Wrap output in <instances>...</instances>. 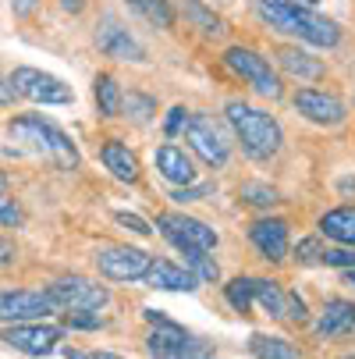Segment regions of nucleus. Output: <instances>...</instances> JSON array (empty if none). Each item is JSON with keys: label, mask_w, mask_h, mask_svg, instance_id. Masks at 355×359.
<instances>
[{"label": "nucleus", "mask_w": 355, "mask_h": 359, "mask_svg": "<svg viewBox=\"0 0 355 359\" xmlns=\"http://www.w3.org/2000/svg\"><path fill=\"white\" fill-rule=\"evenodd\" d=\"M8 135L25 149V153H36V157L50 161L61 171H75L78 168V146L71 142L68 132H61L54 121H46L39 114H22V118H11L8 121Z\"/></svg>", "instance_id": "f257e3e1"}, {"label": "nucleus", "mask_w": 355, "mask_h": 359, "mask_svg": "<svg viewBox=\"0 0 355 359\" xmlns=\"http://www.w3.org/2000/svg\"><path fill=\"white\" fill-rule=\"evenodd\" d=\"M260 18L277 29V32H288V36H298L313 46H337L341 32L330 18L316 15L313 8L298 4V0H260Z\"/></svg>", "instance_id": "f03ea898"}, {"label": "nucleus", "mask_w": 355, "mask_h": 359, "mask_svg": "<svg viewBox=\"0 0 355 359\" xmlns=\"http://www.w3.org/2000/svg\"><path fill=\"white\" fill-rule=\"evenodd\" d=\"M224 114H228V125L238 135L242 149L249 153L252 161H270L274 153L281 149L284 132L267 111H256V107L242 104V100H231V104L224 107Z\"/></svg>", "instance_id": "7ed1b4c3"}, {"label": "nucleus", "mask_w": 355, "mask_h": 359, "mask_svg": "<svg viewBox=\"0 0 355 359\" xmlns=\"http://www.w3.org/2000/svg\"><path fill=\"white\" fill-rule=\"evenodd\" d=\"M46 295H50V302H54L57 310H64V313H99V310L111 302V292H107L104 285H96V281H89V278H78V274L57 278L54 285L46 288Z\"/></svg>", "instance_id": "20e7f679"}, {"label": "nucleus", "mask_w": 355, "mask_h": 359, "mask_svg": "<svg viewBox=\"0 0 355 359\" xmlns=\"http://www.w3.org/2000/svg\"><path fill=\"white\" fill-rule=\"evenodd\" d=\"M157 228H160V235H164L178 252H214L217 242H221L210 224H202V221H195V217H185V214H174V210L160 214V217H157Z\"/></svg>", "instance_id": "39448f33"}, {"label": "nucleus", "mask_w": 355, "mask_h": 359, "mask_svg": "<svg viewBox=\"0 0 355 359\" xmlns=\"http://www.w3.org/2000/svg\"><path fill=\"white\" fill-rule=\"evenodd\" d=\"M185 142L199 153V161L210 164V168H224L228 157H231V146L224 139V128L210 114H188V121H185Z\"/></svg>", "instance_id": "423d86ee"}, {"label": "nucleus", "mask_w": 355, "mask_h": 359, "mask_svg": "<svg viewBox=\"0 0 355 359\" xmlns=\"http://www.w3.org/2000/svg\"><path fill=\"white\" fill-rule=\"evenodd\" d=\"M146 352L153 359H210V345L202 338H192L185 327H153L146 338Z\"/></svg>", "instance_id": "0eeeda50"}, {"label": "nucleus", "mask_w": 355, "mask_h": 359, "mask_svg": "<svg viewBox=\"0 0 355 359\" xmlns=\"http://www.w3.org/2000/svg\"><path fill=\"white\" fill-rule=\"evenodd\" d=\"M15 96H25L32 104H71V86H64L57 75L39 72V68H15L11 72Z\"/></svg>", "instance_id": "6e6552de"}, {"label": "nucleus", "mask_w": 355, "mask_h": 359, "mask_svg": "<svg viewBox=\"0 0 355 359\" xmlns=\"http://www.w3.org/2000/svg\"><path fill=\"white\" fill-rule=\"evenodd\" d=\"M224 61H228V68H235V72H238L252 89H256L260 96H270V100H277V96H281V79L274 75L270 61H267V57H260L256 50L231 46L228 54H224Z\"/></svg>", "instance_id": "1a4fd4ad"}, {"label": "nucleus", "mask_w": 355, "mask_h": 359, "mask_svg": "<svg viewBox=\"0 0 355 359\" xmlns=\"http://www.w3.org/2000/svg\"><path fill=\"white\" fill-rule=\"evenodd\" d=\"M149 264L153 260L142 249H132V245H107L96 252V271L107 281H139V278H146Z\"/></svg>", "instance_id": "9d476101"}, {"label": "nucleus", "mask_w": 355, "mask_h": 359, "mask_svg": "<svg viewBox=\"0 0 355 359\" xmlns=\"http://www.w3.org/2000/svg\"><path fill=\"white\" fill-rule=\"evenodd\" d=\"M61 338H64V327L43 324V320H36V324H11V327L0 331V341L18 348V352H25V355H50L57 348Z\"/></svg>", "instance_id": "9b49d317"}, {"label": "nucleus", "mask_w": 355, "mask_h": 359, "mask_svg": "<svg viewBox=\"0 0 355 359\" xmlns=\"http://www.w3.org/2000/svg\"><path fill=\"white\" fill-rule=\"evenodd\" d=\"M50 313H57V306L50 302L46 292H25V288L0 292V320L8 324H36Z\"/></svg>", "instance_id": "f8f14e48"}, {"label": "nucleus", "mask_w": 355, "mask_h": 359, "mask_svg": "<svg viewBox=\"0 0 355 359\" xmlns=\"http://www.w3.org/2000/svg\"><path fill=\"white\" fill-rule=\"evenodd\" d=\"M96 46H99V54L118 57V61H146V46L114 15L99 18V25H96Z\"/></svg>", "instance_id": "ddd939ff"}, {"label": "nucleus", "mask_w": 355, "mask_h": 359, "mask_svg": "<svg viewBox=\"0 0 355 359\" xmlns=\"http://www.w3.org/2000/svg\"><path fill=\"white\" fill-rule=\"evenodd\" d=\"M295 111L302 118H309L313 125H341L344 121V104L334 96V93H323V89H298L295 93Z\"/></svg>", "instance_id": "4468645a"}, {"label": "nucleus", "mask_w": 355, "mask_h": 359, "mask_svg": "<svg viewBox=\"0 0 355 359\" xmlns=\"http://www.w3.org/2000/svg\"><path fill=\"white\" fill-rule=\"evenodd\" d=\"M249 238L270 264H281L288 256V224L281 217H260L256 224L249 228Z\"/></svg>", "instance_id": "2eb2a0df"}, {"label": "nucleus", "mask_w": 355, "mask_h": 359, "mask_svg": "<svg viewBox=\"0 0 355 359\" xmlns=\"http://www.w3.org/2000/svg\"><path fill=\"white\" fill-rule=\"evenodd\" d=\"M316 334L320 338H348V334H355V302L330 299L323 306L320 320H316Z\"/></svg>", "instance_id": "dca6fc26"}, {"label": "nucleus", "mask_w": 355, "mask_h": 359, "mask_svg": "<svg viewBox=\"0 0 355 359\" xmlns=\"http://www.w3.org/2000/svg\"><path fill=\"white\" fill-rule=\"evenodd\" d=\"M146 281L153 288H164V292H192V288H199L195 274L188 267H178L174 260H153L149 271H146Z\"/></svg>", "instance_id": "f3484780"}, {"label": "nucleus", "mask_w": 355, "mask_h": 359, "mask_svg": "<svg viewBox=\"0 0 355 359\" xmlns=\"http://www.w3.org/2000/svg\"><path fill=\"white\" fill-rule=\"evenodd\" d=\"M157 171L167 182H174V185H192L195 182V168L188 161V153L181 146H174V142H164L157 149Z\"/></svg>", "instance_id": "a211bd4d"}, {"label": "nucleus", "mask_w": 355, "mask_h": 359, "mask_svg": "<svg viewBox=\"0 0 355 359\" xmlns=\"http://www.w3.org/2000/svg\"><path fill=\"white\" fill-rule=\"evenodd\" d=\"M99 161H104V168H107L118 182H135V178H139L135 153H132L125 142H118V139L104 142V149H99Z\"/></svg>", "instance_id": "6ab92c4d"}, {"label": "nucleus", "mask_w": 355, "mask_h": 359, "mask_svg": "<svg viewBox=\"0 0 355 359\" xmlns=\"http://www.w3.org/2000/svg\"><path fill=\"white\" fill-rule=\"evenodd\" d=\"M277 61L288 75L302 79V82H313V79H323V65L316 57H309L306 50H298V46H281L277 50Z\"/></svg>", "instance_id": "aec40b11"}, {"label": "nucleus", "mask_w": 355, "mask_h": 359, "mask_svg": "<svg viewBox=\"0 0 355 359\" xmlns=\"http://www.w3.org/2000/svg\"><path fill=\"white\" fill-rule=\"evenodd\" d=\"M320 235L355 249V207H337V210L323 214L320 217Z\"/></svg>", "instance_id": "412c9836"}, {"label": "nucleus", "mask_w": 355, "mask_h": 359, "mask_svg": "<svg viewBox=\"0 0 355 359\" xmlns=\"http://www.w3.org/2000/svg\"><path fill=\"white\" fill-rule=\"evenodd\" d=\"M252 306H260L267 317H284L288 310V292H281L277 281H267V278H256V292H252Z\"/></svg>", "instance_id": "4be33fe9"}, {"label": "nucleus", "mask_w": 355, "mask_h": 359, "mask_svg": "<svg viewBox=\"0 0 355 359\" xmlns=\"http://www.w3.org/2000/svg\"><path fill=\"white\" fill-rule=\"evenodd\" d=\"M249 352L256 355V359H298V348L295 345H288L277 334H263V331L249 334Z\"/></svg>", "instance_id": "5701e85b"}, {"label": "nucleus", "mask_w": 355, "mask_h": 359, "mask_svg": "<svg viewBox=\"0 0 355 359\" xmlns=\"http://www.w3.org/2000/svg\"><path fill=\"white\" fill-rule=\"evenodd\" d=\"M96 104H99V114L104 118H118L121 111V89L111 75H96Z\"/></svg>", "instance_id": "b1692460"}, {"label": "nucleus", "mask_w": 355, "mask_h": 359, "mask_svg": "<svg viewBox=\"0 0 355 359\" xmlns=\"http://www.w3.org/2000/svg\"><path fill=\"white\" fill-rule=\"evenodd\" d=\"M252 292H256V278H235L231 285H224V295H228L235 313H249L252 310Z\"/></svg>", "instance_id": "393cba45"}, {"label": "nucleus", "mask_w": 355, "mask_h": 359, "mask_svg": "<svg viewBox=\"0 0 355 359\" xmlns=\"http://www.w3.org/2000/svg\"><path fill=\"white\" fill-rule=\"evenodd\" d=\"M128 4L146 18V22H153L157 29H171L174 25V15L167 8V0H128Z\"/></svg>", "instance_id": "a878e982"}, {"label": "nucleus", "mask_w": 355, "mask_h": 359, "mask_svg": "<svg viewBox=\"0 0 355 359\" xmlns=\"http://www.w3.org/2000/svg\"><path fill=\"white\" fill-rule=\"evenodd\" d=\"M0 224H8V228H18L22 224V207L15 203L11 196V185H8V175L0 171Z\"/></svg>", "instance_id": "bb28decb"}, {"label": "nucleus", "mask_w": 355, "mask_h": 359, "mask_svg": "<svg viewBox=\"0 0 355 359\" xmlns=\"http://www.w3.org/2000/svg\"><path fill=\"white\" fill-rule=\"evenodd\" d=\"M121 107H125V114L132 118V121H149L157 114V104L149 96H142V93H128V96H121Z\"/></svg>", "instance_id": "cd10ccee"}, {"label": "nucleus", "mask_w": 355, "mask_h": 359, "mask_svg": "<svg viewBox=\"0 0 355 359\" xmlns=\"http://www.w3.org/2000/svg\"><path fill=\"white\" fill-rule=\"evenodd\" d=\"M181 256L188 260V267H192L195 281H217L221 267H217V260H214L210 252H181Z\"/></svg>", "instance_id": "c85d7f7f"}, {"label": "nucleus", "mask_w": 355, "mask_h": 359, "mask_svg": "<svg viewBox=\"0 0 355 359\" xmlns=\"http://www.w3.org/2000/svg\"><path fill=\"white\" fill-rule=\"evenodd\" d=\"M185 11H188V15H192V18L202 25V32H214V36H217V32H224V22H221L217 15H210L207 8L199 4V0H185Z\"/></svg>", "instance_id": "c756f323"}, {"label": "nucleus", "mask_w": 355, "mask_h": 359, "mask_svg": "<svg viewBox=\"0 0 355 359\" xmlns=\"http://www.w3.org/2000/svg\"><path fill=\"white\" fill-rule=\"evenodd\" d=\"M242 199H249L252 207H274V203H277V189H270V185H245Z\"/></svg>", "instance_id": "7c9ffc66"}, {"label": "nucleus", "mask_w": 355, "mask_h": 359, "mask_svg": "<svg viewBox=\"0 0 355 359\" xmlns=\"http://www.w3.org/2000/svg\"><path fill=\"white\" fill-rule=\"evenodd\" d=\"M320 264L355 271V249H323V252H320Z\"/></svg>", "instance_id": "2f4dec72"}, {"label": "nucleus", "mask_w": 355, "mask_h": 359, "mask_svg": "<svg viewBox=\"0 0 355 359\" xmlns=\"http://www.w3.org/2000/svg\"><path fill=\"white\" fill-rule=\"evenodd\" d=\"M284 317H288L291 324H306V320H309L306 299H302L298 292H288V310H284Z\"/></svg>", "instance_id": "473e14b6"}, {"label": "nucleus", "mask_w": 355, "mask_h": 359, "mask_svg": "<svg viewBox=\"0 0 355 359\" xmlns=\"http://www.w3.org/2000/svg\"><path fill=\"white\" fill-rule=\"evenodd\" d=\"M320 252H323L320 238H302V242L295 245V260H298V264H313V260H320Z\"/></svg>", "instance_id": "72a5a7b5"}, {"label": "nucleus", "mask_w": 355, "mask_h": 359, "mask_svg": "<svg viewBox=\"0 0 355 359\" xmlns=\"http://www.w3.org/2000/svg\"><path fill=\"white\" fill-rule=\"evenodd\" d=\"M114 221L118 224H125L128 231H135V235H149V231H153V228H149V221H142L139 214H128V210H118L114 214Z\"/></svg>", "instance_id": "f704fd0d"}, {"label": "nucleus", "mask_w": 355, "mask_h": 359, "mask_svg": "<svg viewBox=\"0 0 355 359\" xmlns=\"http://www.w3.org/2000/svg\"><path fill=\"white\" fill-rule=\"evenodd\" d=\"M64 320H68V327H82V331H92V327L104 324V320H99V313H68Z\"/></svg>", "instance_id": "c9c22d12"}, {"label": "nucleus", "mask_w": 355, "mask_h": 359, "mask_svg": "<svg viewBox=\"0 0 355 359\" xmlns=\"http://www.w3.org/2000/svg\"><path fill=\"white\" fill-rule=\"evenodd\" d=\"M185 121H188V111H185V107H171V114H167V125H164V132H167V135H178V132L185 128Z\"/></svg>", "instance_id": "e433bc0d"}, {"label": "nucleus", "mask_w": 355, "mask_h": 359, "mask_svg": "<svg viewBox=\"0 0 355 359\" xmlns=\"http://www.w3.org/2000/svg\"><path fill=\"white\" fill-rule=\"evenodd\" d=\"M64 355L68 359H125L118 352H75V348H64Z\"/></svg>", "instance_id": "4c0bfd02"}, {"label": "nucleus", "mask_w": 355, "mask_h": 359, "mask_svg": "<svg viewBox=\"0 0 355 359\" xmlns=\"http://www.w3.org/2000/svg\"><path fill=\"white\" fill-rule=\"evenodd\" d=\"M207 192H210V185H202V189H178V192H171V199H178V203H192V199L207 196Z\"/></svg>", "instance_id": "58836bf2"}, {"label": "nucleus", "mask_w": 355, "mask_h": 359, "mask_svg": "<svg viewBox=\"0 0 355 359\" xmlns=\"http://www.w3.org/2000/svg\"><path fill=\"white\" fill-rule=\"evenodd\" d=\"M11 264H15V245L8 238H0V271L11 267Z\"/></svg>", "instance_id": "ea45409f"}, {"label": "nucleus", "mask_w": 355, "mask_h": 359, "mask_svg": "<svg viewBox=\"0 0 355 359\" xmlns=\"http://www.w3.org/2000/svg\"><path fill=\"white\" fill-rule=\"evenodd\" d=\"M36 4H39V0H11V11H15L18 18H25V15L36 11Z\"/></svg>", "instance_id": "a19ab883"}, {"label": "nucleus", "mask_w": 355, "mask_h": 359, "mask_svg": "<svg viewBox=\"0 0 355 359\" xmlns=\"http://www.w3.org/2000/svg\"><path fill=\"white\" fill-rule=\"evenodd\" d=\"M61 8H64V11H71V15H78V11L85 8V0H61Z\"/></svg>", "instance_id": "79ce46f5"}, {"label": "nucleus", "mask_w": 355, "mask_h": 359, "mask_svg": "<svg viewBox=\"0 0 355 359\" xmlns=\"http://www.w3.org/2000/svg\"><path fill=\"white\" fill-rule=\"evenodd\" d=\"M344 281H348V285H355V271H348V274H344Z\"/></svg>", "instance_id": "37998d69"}, {"label": "nucleus", "mask_w": 355, "mask_h": 359, "mask_svg": "<svg viewBox=\"0 0 355 359\" xmlns=\"http://www.w3.org/2000/svg\"><path fill=\"white\" fill-rule=\"evenodd\" d=\"M309 4H316V0H306V8H309Z\"/></svg>", "instance_id": "c03bdc74"}, {"label": "nucleus", "mask_w": 355, "mask_h": 359, "mask_svg": "<svg viewBox=\"0 0 355 359\" xmlns=\"http://www.w3.org/2000/svg\"><path fill=\"white\" fill-rule=\"evenodd\" d=\"M341 359H355V355H341Z\"/></svg>", "instance_id": "a18cd8bd"}]
</instances>
